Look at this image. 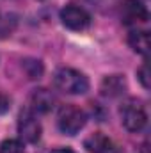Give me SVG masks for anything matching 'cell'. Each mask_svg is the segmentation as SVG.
<instances>
[{
    "mask_svg": "<svg viewBox=\"0 0 151 153\" xmlns=\"http://www.w3.org/2000/svg\"><path fill=\"white\" fill-rule=\"evenodd\" d=\"M119 116H121V123L123 126L132 132L137 134L141 132L146 123H148V114H146V107L141 100L137 98H126L121 107H119Z\"/></svg>",
    "mask_w": 151,
    "mask_h": 153,
    "instance_id": "6da1fadb",
    "label": "cell"
},
{
    "mask_svg": "<svg viewBox=\"0 0 151 153\" xmlns=\"http://www.w3.org/2000/svg\"><path fill=\"white\" fill-rule=\"evenodd\" d=\"M53 85L66 94H84L89 91V78L73 68H61L53 75Z\"/></svg>",
    "mask_w": 151,
    "mask_h": 153,
    "instance_id": "7a4b0ae2",
    "label": "cell"
},
{
    "mask_svg": "<svg viewBox=\"0 0 151 153\" xmlns=\"http://www.w3.org/2000/svg\"><path fill=\"white\" fill-rule=\"evenodd\" d=\"M87 123L85 112L73 103L62 105L59 114H57V126L62 134L66 135H76Z\"/></svg>",
    "mask_w": 151,
    "mask_h": 153,
    "instance_id": "3957f363",
    "label": "cell"
},
{
    "mask_svg": "<svg viewBox=\"0 0 151 153\" xmlns=\"http://www.w3.org/2000/svg\"><path fill=\"white\" fill-rule=\"evenodd\" d=\"M41 123L38 121L36 114L30 109H25L20 112V119H18V134L25 143H38L41 139Z\"/></svg>",
    "mask_w": 151,
    "mask_h": 153,
    "instance_id": "277c9868",
    "label": "cell"
},
{
    "mask_svg": "<svg viewBox=\"0 0 151 153\" xmlns=\"http://www.w3.org/2000/svg\"><path fill=\"white\" fill-rule=\"evenodd\" d=\"M61 22L70 30H85L91 25V14L78 5H66L61 11Z\"/></svg>",
    "mask_w": 151,
    "mask_h": 153,
    "instance_id": "5b68a950",
    "label": "cell"
},
{
    "mask_svg": "<svg viewBox=\"0 0 151 153\" xmlns=\"http://www.w3.org/2000/svg\"><path fill=\"white\" fill-rule=\"evenodd\" d=\"M121 20L124 25H139L150 20L148 7L141 0H123L121 4Z\"/></svg>",
    "mask_w": 151,
    "mask_h": 153,
    "instance_id": "8992f818",
    "label": "cell"
},
{
    "mask_svg": "<svg viewBox=\"0 0 151 153\" xmlns=\"http://www.w3.org/2000/svg\"><path fill=\"white\" fill-rule=\"evenodd\" d=\"M57 103V98L55 94L46 89V87H38L32 91L30 94V111L34 114H46L50 112Z\"/></svg>",
    "mask_w": 151,
    "mask_h": 153,
    "instance_id": "52a82bcc",
    "label": "cell"
},
{
    "mask_svg": "<svg viewBox=\"0 0 151 153\" xmlns=\"http://www.w3.org/2000/svg\"><path fill=\"white\" fill-rule=\"evenodd\" d=\"M84 146L89 153H121L119 146L114 143L109 135H105L103 132H94L91 134L85 141Z\"/></svg>",
    "mask_w": 151,
    "mask_h": 153,
    "instance_id": "ba28073f",
    "label": "cell"
},
{
    "mask_svg": "<svg viewBox=\"0 0 151 153\" xmlns=\"http://www.w3.org/2000/svg\"><path fill=\"white\" fill-rule=\"evenodd\" d=\"M124 89H126V80H124V76L123 75H109V76H105L103 82H101V87H100L101 94L107 96V98H115V96L123 94Z\"/></svg>",
    "mask_w": 151,
    "mask_h": 153,
    "instance_id": "9c48e42d",
    "label": "cell"
},
{
    "mask_svg": "<svg viewBox=\"0 0 151 153\" xmlns=\"http://www.w3.org/2000/svg\"><path fill=\"white\" fill-rule=\"evenodd\" d=\"M128 45L132 46L133 52L141 55H148L150 52V34L148 30H130L128 32Z\"/></svg>",
    "mask_w": 151,
    "mask_h": 153,
    "instance_id": "30bf717a",
    "label": "cell"
},
{
    "mask_svg": "<svg viewBox=\"0 0 151 153\" xmlns=\"http://www.w3.org/2000/svg\"><path fill=\"white\" fill-rule=\"evenodd\" d=\"M23 68H25L29 78H39V76L43 75V64H41V61L27 59V61H23Z\"/></svg>",
    "mask_w": 151,
    "mask_h": 153,
    "instance_id": "8fae6325",
    "label": "cell"
},
{
    "mask_svg": "<svg viewBox=\"0 0 151 153\" xmlns=\"http://www.w3.org/2000/svg\"><path fill=\"white\" fill-rule=\"evenodd\" d=\"M0 153H25V148L18 139H5L0 144Z\"/></svg>",
    "mask_w": 151,
    "mask_h": 153,
    "instance_id": "7c38bea8",
    "label": "cell"
},
{
    "mask_svg": "<svg viewBox=\"0 0 151 153\" xmlns=\"http://www.w3.org/2000/svg\"><path fill=\"white\" fill-rule=\"evenodd\" d=\"M137 76H139L141 84L148 89V87H150V73H148V64H142V66L137 70Z\"/></svg>",
    "mask_w": 151,
    "mask_h": 153,
    "instance_id": "4fadbf2b",
    "label": "cell"
},
{
    "mask_svg": "<svg viewBox=\"0 0 151 153\" xmlns=\"http://www.w3.org/2000/svg\"><path fill=\"white\" fill-rule=\"evenodd\" d=\"M9 103H11V100L0 91V112H5V111L9 109Z\"/></svg>",
    "mask_w": 151,
    "mask_h": 153,
    "instance_id": "5bb4252c",
    "label": "cell"
},
{
    "mask_svg": "<svg viewBox=\"0 0 151 153\" xmlns=\"http://www.w3.org/2000/svg\"><path fill=\"white\" fill-rule=\"evenodd\" d=\"M85 2H89V4H93L96 7H101V5H107V4H114V0H85Z\"/></svg>",
    "mask_w": 151,
    "mask_h": 153,
    "instance_id": "9a60e30c",
    "label": "cell"
},
{
    "mask_svg": "<svg viewBox=\"0 0 151 153\" xmlns=\"http://www.w3.org/2000/svg\"><path fill=\"white\" fill-rule=\"evenodd\" d=\"M50 153H75L71 148H57V150H53V152Z\"/></svg>",
    "mask_w": 151,
    "mask_h": 153,
    "instance_id": "2e32d148",
    "label": "cell"
}]
</instances>
